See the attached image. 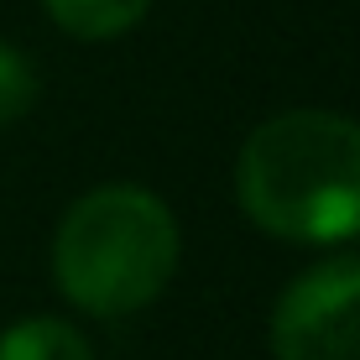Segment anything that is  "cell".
<instances>
[{
    "label": "cell",
    "mask_w": 360,
    "mask_h": 360,
    "mask_svg": "<svg viewBox=\"0 0 360 360\" xmlns=\"http://www.w3.org/2000/svg\"><path fill=\"white\" fill-rule=\"evenodd\" d=\"M277 360H360V256L303 271L271 314Z\"/></svg>",
    "instance_id": "3"
},
{
    "label": "cell",
    "mask_w": 360,
    "mask_h": 360,
    "mask_svg": "<svg viewBox=\"0 0 360 360\" xmlns=\"http://www.w3.org/2000/svg\"><path fill=\"white\" fill-rule=\"evenodd\" d=\"M32 99H37V68L16 53V47L0 42V126L21 120L32 110Z\"/></svg>",
    "instance_id": "6"
},
{
    "label": "cell",
    "mask_w": 360,
    "mask_h": 360,
    "mask_svg": "<svg viewBox=\"0 0 360 360\" xmlns=\"http://www.w3.org/2000/svg\"><path fill=\"white\" fill-rule=\"evenodd\" d=\"M178 266V219L152 188L110 183L84 193L53 240V271L68 303L94 319H126L167 288Z\"/></svg>",
    "instance_id": "2"
},
{
    "label": "cell",
    "mask_w": 360,
    "mask_h": 360,
    "mask_svg": "<svg viewBox=\"0 0 360 360\" xmlns=\"http://www.w3.org/2000/svg\"><path fill=\"white\" fill-rule=\"evenodd\" d=\"M235 193L245 219L277 240H350L360 235V126L334 110H288L256 126Z\"/></svg>",
    "instance_id": "1"
},
{
    "label": "cell",
    "mask_w": 360,
    "mask_h": 360,
    "mask_svg": "<svg viewBox=\"0 0 360 360\" xmlns=\"http://www.w3.org/2000/svg\"><path fill=\"white\" fill-rule=\"evenodd\" d=\"M47 16L58 21L68 37H84V42H105V37L131 32L136 21L146 16L152 0H42Z\"/></svg>",
    "instance_id": "4"
},
{
    "label": "cell",
    "mask_w": 360,
    "mask_h": 360,
    "mask_svg": "<svg viewBox=\"0 0 360 360\" xmlns=\"http://www.w3.org/2000/svg\"><path fill=\"white\" fill-rule=\"evenodd\" d=\"M0 360H94L89 340L63 319H21L0 334Z\"/></svg>",
    "instance_id": "5"
}]
</instances>
